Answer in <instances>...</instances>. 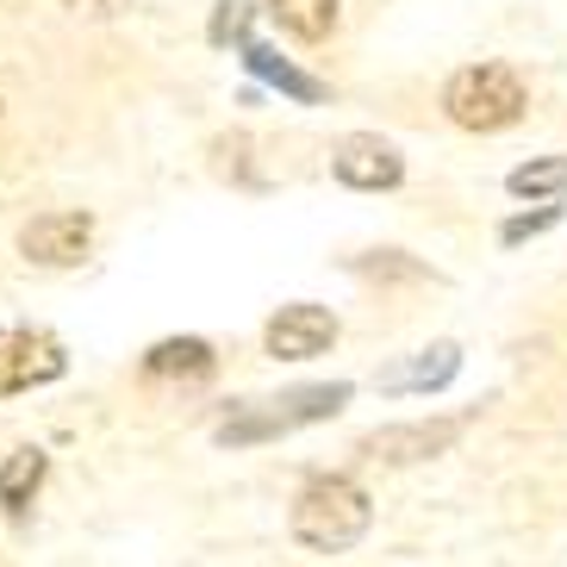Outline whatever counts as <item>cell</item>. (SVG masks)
I'll return each instance as SVG.
<instances>
[{
	"mask_svg": "<svg viewBox=\"0 0 567 567\" xmlns=\"http://www.w3.org/2000/svg\"><path fill=\"white\" fill-rule=\"evenodd\" d=\"M293 536H300L306 549L318 555H343L355 549L368 536V524H374V505H368V493L350 481V474H318V481L300 486V499H293Z\"/></svg>",
	"mask_w": 567,
	"mask_h": 567,
	"instance_id": "6da1fadb",
	"label": "cell"
},
{
	"mask_svg": "<svg viewBox=\"0 0 567 567\" xmlns=\"http://www.w3.org/2000/svg\"><path fill=\"white\" fill-rule=\"evenodd\" d=\"M443 113L462 125V132H505L524 113V82H517L505 63H474L462 75H450L443 87Z\"/></svg>",
	"mask_w": 567,
	"mask_h": 567,
	"instance_id": "7a4b0ae2",
	"label": "cell"
},
{
	"mask_svg": "<svg viewBox=\"0 0 567 567\" xmlns=\"http://www.w3.org/2000/svg\"><path fill=\"white\" fill-rule=\"evenodd\" d=\"M350 400V386H300L287 400H268L275 412H237L218 424V443H250V436H268V431H293V424H312V417H331L337 405Z\"/></svg>",
	"mask_w": 567,
	"mask_h": 567,
	"instance_id": "3957f363",
	"label": "cell"
},
{
	"mask_svg": "<svg viewBox=\"0 0 567 567\" xmlns=\"http://www.w3.org/2000/svg\"><path fill=\"white\" fill-rule=\"evenodd\" d=\"M69 368L63 343L51 331H32V324H13L0 331V393H25V386H44Z\"/></svg>",
	"mask_w": 567,
	"mask_h": 567,
	"instance_id": "277c9868",
	"label": "cell"
},
{
	"mask_svg": "<svg viewBox=\"0 0 567 567\" xmlns=\"http://www.w3.org/2000/svg\"><path fill=\"white\" fill-rule=\"evenodd\" d=\"M87 244H94V218L87 213H44V218H32V225L19 231V250L32 256V262H44V268L82 262Z\"/></svg>",
	"mask_w": 567,
	"mask_h": 567,
	"instance_id": "5b68a950",
	"label": "cell"
},
{
	"mask_svg": "<svg viewBox=\"0 0 567 567\" xmlns=\"http://www.w3.org/2000/svg\"><path fill=\"white\" fill-rule=\"evenodd\" d=\"M331 343H337V318L324 306H281L268 318V355H281V362H312Z\"/></svg>",
	"mask_w": 567,
	"mask_h": 567,
	"instance_id": "8992f818",
	"label": "cell"
},
{
	"mask_svg": "<svg viewBox=\"0 0 567 567\" xmlns=\"http://www.w3.org/2000/svg\"><path fill=\"white\" fill-rule=\"evenodd\" d=\"M405 156L386 144V137H343L337 144V182L362 187V194H381V187H400Z\"/></svg>",
	"mask_w": 567,
	"mask_h": 567,
	"instance_id": "52a82bcc",
	"label": "cell"
},
{
	"mask_svg": "<svg viewBox=\"0 0 567 567\" xmlns=\"http://www.w3.org/2000/svg\"><path fill=\"white\" fill-rule=\"evenodd\" d=\"M455 436H462L455 417H443V424H400V431H374L368 436V455H386V462H424V455L450 450Z\"/></svg>",
	"mask_w": 567,
	"mask_h": 567,
	"instance_id": "ba28073f",
	"label": "cell"
},
{
	"mask_svg": "<svg viewBox=\"0 0 567 567\" xmlns=\"http://www.w3.org/2000/svg\"><path fill=\"white\" fill-rule=\"evenodd\" d=\"M144 374L151 381H168V374H182V381H206L213 374V350H206L200 337H168L144 355Z\"/></svg>",
	"mask_w": 567,
	"mask_h": 567,
	"instance_id": "9c48e42d",
	"label": "cell"
},
{
	"mask_svg": "<svg viewBox=\"0 0 567 567\" xmlns=\"http://www.w3.org/2000/svg\"><path fill=\"white\" fill-rule=\"evenodd\" d=\"M268 13L281 19L293 38L318 44V38H331V32H337V13H343V0H268Z\"/></svg>",
	"mask_w": 567,
	"mask_h": 567,
	"instance_id": "30bf717a",
	"label": "cell"
},
{
	"mask_svg": "<svg viewBox=\"0 0 567 567\" xmlns=\"http://www.w3.org/2000/svg\"><path fill=\"white\" fill-rule=\"evenodd\" d=\"M38 486H44V455L38 450H19V455L0 462V505H7V512H25Z\"/></svg>",
	"mask_w": 567,
	"mask_h": 567,
	"instance_id": "8fae6325",
	"label": "cell"
},
{
	"mask_svg": "<svg viewBox=\"0 0 567 567\" xmlns=\"http://www.w3.org/2000/svg\"><path fill=\"white\" fill-rule=\"evenodd\" d=\"M462 368V350L455 343H436V350H424V362H412V368H400V374H386V393H412V386H443Z\"/></svg>",
	"mask_w": 567,
	"mask_h": 567,
	"instance_id": "7c38bea8",
	"label": "cell"
},
{
	"mask_svg": "<svg viewBox=\"0 0 567 567\" xmlns=\"http://www.w3.org/2000/svg\"><path fill=\"white\" fill-rule=\"evenodd\" d=\"M505 187H512L517 200H524V194H561V187H567V156H543V163L512 168V175H505Z\"/></svg>",
	"mask_w": 567,
	"mask_h": 567,
	"instance_id": "4fadbf2b",
	"label": "cell"
},
{
	"mask_svg": "<svg viewBox=\"0 0 567 567\" xmlns=\"http://www.w3.org/2000/svg\"><path fill=\"white\" fill-rule=\"evenodd\" d=\"M244 56H250V69H256V75H268V82H281L287 94H300V101H318V82H306L300 69H287L275 51H262V44H250Z\"/></svg>",
	"mask_w": 567,
	"mask_h": 567,
	"instance_id": "5bb4252c",
	"label": "cell"
},
{
	"mask_svg": "<svg viewBox=\"0 0 567 567\" xmlns=\"http://www.w3.org/2000/svg\"><path fill=\"white\" fill-rule=\"evenodd\" d=\"M555 218H561V206H543V213H530V218H512V225H505V244H524L530 231H549Z\"/></svg>",
	"mask_w": 567,
	"mask_h": 567,
	"instance_id": "9a60e30c",
	"label": "cell"
},
{
	"mask_svg": "<svg viewBox=\"0 0 567 567\" xmlns=\"http://www.w3.org/2000/svg\"><path fill=\"white\" fill-rule=\"evenodd\" d=\"M244 19H250V0H225V13H218L213 38H225V32H244Z\"/></svg>",
	"mask_w": 567,
	"mask_h": 567,
	"instance_id": "2e32d148",
	"label": "cell"
},
{
	"mask_svg": "<svg viewBox=\"0 0 567 567\" xmlns=\"http://www.w3.org/2000/svg\"><path fill=\"white\" fill-rule=\"evenodd\" d=\"M63 7H75V13H118L125 0H63Z\"/></svg>",
	"mask_w": 567,
	"mask_h": 567,
	"instance_id": "e0dca14e",
	"label": "cell"
}]
</instances>
